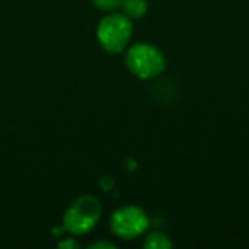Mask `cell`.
Returning <instances> with one entry per match:
<instances>
[{
    "mask_svg": "<svg viewBox=\"0 0 249 249\" xmlns=\"http://www.w3.org/2000/svg\"><path fill=\"white\" fill-rule=\"evenodd\" d=\"M102 214V206L92 196L76 198L67 209L63 223L64 229L73 235H85L95 228Z\"/></svg>",
    "mask_w": 249,
    "mask_h": 249,
    "instance_id": "1",
    "label": "cell"
},
{
    "mask_svg": "<svg viewBox=\"0 0 249 249\" xmlns=\"http://www.w3.org/2000/svg\"><path fill=\"white\" fill-rule=\"evenodd\" d=\"M133 34L131 19L121 13H112L105 16L96 29V36L101 47L111 54L121 53Z\"/></svg>",
    "mask_w": 249,
    "mask_h": 249,
    "instance_id": "2",
    "label": "cell"
},
{
    "mask_svg": "<svg viewBox=\"0 0 249 249\" xmlns=\"http://www.w3.org/2000/svg\"><path fill=\"white\" fill-rule=\"evenodd\" d=\"M128 70L140 79H152L165 69V57L159 48L150 44H136L125 55Z\"/></svg>",
    "mask_w": 249,
    "mask_h": 249,
    "instance_id": "3",
    "label": "cell"
},
{
    "mask_svg": "<svg viewBox=\"0 0 249 249\" xmlns=\"http://www.w3.org/2000/svg\"><path fill=\"white\" fill-rule=\"evenodd\" d=\"M109 225L114 235L123 239H133L144 233L149 226V219L140 207L124 206L114 212Z\"/></svg>",
    "mask_w": 249,
    "mask_h": 249,
    "instance_id": "4",
    "label": "cell"
},
{
    "mask_svg": "<svg viewBox=\"0 0 249 249\" xmlns=\"http://www.w3.org/2000/svg\"><path fill=\"white\" fill-rule=\"evenodd\" d=\"M121 7L124 15L130 19H139L147 12V1L146 0H123Z\"/></svg>",
    "mask_w": 249,
    "mask_h": 249,
    "instance_id": "5",
    "label": "cell"
},
{
    "mask_svg": "<svg viewBox=\"0 0 249 249\" xmlns=\"http://www.w3.org/2000/svg\"><path fill=\"white\" fill-rule=\"evenodd\" d=\"M171 247L172 242L169 241V238L160 232H152L144 241V248L147 249H169Z\"/></svg>",
    "mask_w": 249,
    "mask_h": 249,
    "instance_id": "6",
    "label": "cell"
},
{
    "mask_svg": "<svg viewBox=\"0 0 249 249\" xmlns=\"http://www.w3.org/2000/svg\"><path fill=\"white\" fill-rule=\"evenodd\" d=\"M123 0H92V3L102 10H114L121 6Z\"/></svg>",
    "mask_w": 249,
    "mask_h": 249,
    "instance_id": "7",
    "label": "cell"
},
{
    "mask_svg": "<svg viewBox=\"0 0 249 249\" xmlns=\"http://www.w3.org/2000/svg\"><path fill=\"white\" fill-rule=\"evenodd\" d=\"M58 248H67V249H71V248H77L79 245L73 241V239H66V241H63V242H60L58 245H57Z\"/></svg>",
    "mask_w": 249,
    "mask_h": 249,
    "instance_id": "8",
    "label": "cell"
},
{
    "mask_svg": "<svg viewBox=\"0 0 249 249\" xmlns=\"http://www.w3.org/2000/svg\"><path fill=\"white\" fill-rule=\"evenodd\" d=\"M89 248H102V249H105V248H114V245L112 244H109V242H96V244H92Z\"/></svg>",
    "mask_w": 249,
    "mask_h": 249,
    "instance_id": "9",
    "label": "cell"
}]
</instances>
